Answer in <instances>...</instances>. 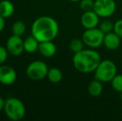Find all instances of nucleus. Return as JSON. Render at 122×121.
Segmentation results:
<instances>
[{
	"label": "nucleus",
	"instance_id": "nucleus-1",
	"mask_svg": "<svg viewBox=\"0 0 122 121\" xmlns=\"http://www.w3.org/2000/svg\"><path fill=\"white\" fill-rule=\"evenodd\" d=\"M31 32L39 42L53 41L58 35L59 25L51 17L42 16L33 22Z\"/></svg>",
	"mask_w": 122,
	"mask_h": 121
},
{
	"label": "nucleus",
	"instance_id": "nucleus-2",
	"mask_svg": "<svg viewBox=\"0 0 122 121\" xmlns=\"http://www.w3.org/2000/svg\"><path fill=\"white\" fill-rule=\"evenodd\" d=\"M101 61V55L94 49H83L74 53L72 63L75 69L81 73H92L96 71Z\"/></svg>",
	"mask_w": 122,
	"mask_h": 121
},
{
	"label": "nucleus",
	"instance_id": "nucleus-3",
	"mask_svg": "<svg viewBox=\"0 0 122 121\" xmlns=\"http://www.w3.org/2000/svg\"><path fill=\"white\" fill-rule=\"evenodd\" d=\"M3 111L10 120L19 121L24 118L26 107L23 102L18 98L9 97L5 100Z\"/></svg>",
	"mask_w": 122,
	"mask_h": 121
},
{
	"label": "nucleus",
	"instance_id": "nucleus-4",
	"mask_svg": "<svg viewBox=\"0 0 122 121\" xmlns=\"http://www.w3.org/2000/svg\"><path fill=\"white\" fill-rule=\"evenodd\" d=\"M95 79L102 83L111 82L117 74V67L114 61L111 60H103L100 62L96 69Z\"/></svg>",
	"mask_w": 122,
	"mask_h": 121
},
{
	"label": "nucleus",
	"instance_id": "nucleus-5",
	"mask_svg": "<svg viewBox=\"0 0 122 121\" xmlns=\"http://www.w3.org/2000/svg\"><path fill=\"white\" fill-rule=\"evenodd\" d=\"M105 33L100 28H90L86 29L82 34L81 39L84 44L90 48H97L103 45Z\"/></svg>",
	"mask_w": 122,
	"mask_h": 121
},
{
	"label": "nucleus",
	"instance_id": "nucleus-6",
	"mask_svg": "<svg viewBox=\"0 0 122 121\" xmlns=\"http://www.w3.org/2000/svg\"><path fill=\"white\" fill-rule=\"evenodd\" d=\"M48 66L42 61H34L27 66L26 74L29 79L32 81H41L47 77Z\"/></svg>",
	"mask_w": 122,
	"mask_h": 121
},
{
	"label": "nucleus",
	"instance_id": "nucleus-7",
	"mask_svg": "<svg viewBox=\"0 0 122 121\" xmlns=\"http://www.w3.org/2000/svg\"><path fill=\"white\" fill-rule=\"evenodd\" d=\"M116 9L115 0H96L93 10L100 18H109L112 16Z\"/></svg>",
	"mask_w": 122,
	"mask_h": 121
},
{
	"label": "nucleus",
	"instance_id": "nucleus-8",
	"mask_svg": "<svg viewBox=\"0 0 122 121\" xmlns=\"http://www.w3.org/2000/svg\"><path fill=\"white\" fill-rule=\"evenodd\" d=\"M6 48L8 54L13 57H18L24 52L23 40L22 37L16 35H12L8 37L6 42Z\"/></svg>",
	"mask_w": 122,
	"mask_h": 121
},
{
	"label": "nucleus",
	"instance_id": "nucleus-9",
	"mask_svg": "<svg viewBox=\"0 0 122 121\" xmlns=\"http://www.w3.org/2000/svg\"><path fill=\"white\" fill-rule=\"evenodd\" d=\"M17 72L12 66L7 65H0V84L4 86H11L17 81Z\"/></svg>",
	"mask_w": 122,
	"mask_h": 121
},
{
	"label": "nucleus",
	"instance_id": "nucleus-10",
	"mask_svg": "<svg viewBox=\"0 0 122 121\" xmlns=\"http://www.w3.org/2000/svg\"><path fill=\"white\" fill-rule=\"evenodd\" d=\"M99 21L100 17L94 10L84 12L81 17V23L82 27L86 29L97 28L99 25Z\"/></svg>",
	"mask_w": 122,
	"mask_h": 121
},
{
	"label": "nucleus",
	"instance_id": "nucleus-11",
	"mask_svg": "<svg viewBox=\"0 0 122 121\" xmlns=\"http://www.w3.org/2000/svg\"><path fill=\"white\" fill-rule=\"evenodd\" d=\"M121 37L115 32H109V33L105 34L103 45L107 50L115 51L119 48L121 45Z\"/></svg>",
	"mask_w": 122,
	"mask_h": 121
},
{
	"label": "nucleus",
	"instance_id": "nucleus-12",
	"mask_svg": "<svg viewBox=\"0 0 122 121\" xmlns=\"http://www.w3.org/2000/svg\"><path fill=\"white\" fill-rule=\"evenodd\" d=\"M38 52L42 57L46 58H50L55 56L56 52V47L52 41L42 42L39 43Z\"/></svg>",
	"mask_w": 122,
	"mask_h": 121
},
{
	"label": "nucleus",
	"instance_id": "nucleus-13",
	"mask_svg": "<svg viewBox=\"0 0 122 121\" xmlns=\"http://www.w3.org/2000/svg\"><path fill=\"white\" fill-rule=\"evenodd\" d=\"M14 13V5L10 0H2L0 2V15L3 18H8Z\"/></svg>",
	"mask_w": 122,
	"mask_h": 121
},
{
	"label": "nucleus",
	"instance_id": "nucleus-14",
	"mask_svg": "<svg viewBox=\"0 0 122 121\" xmlns=\"http://www.w3.org/2000/svg\"><path fill=\"white\" fill-rule=\"evenodd\" d=\"M40 42L37 41L34 36L31 35L23 40V47L24 51L27 53H34L38 51V47Z\"/></svg>",
	"mask_w": 122,
	"mask_h": 121
},
{
	"label": "nucleus",
	"instance_id": "nucleus-15",
	"mask_svg": "<svg viewBox=\"0 0 122 121\" xmlns=\"http://www.w3.org/2000/svg\"><path fill=\"white\" fill-rule=\"evenodd\" d=\"M103 83L101 81L95 79L90 82L88 85V93L93 97H98L101 95L103 91Z\"/></svg>",
	"mask_w": 122,
	"mask_h": 121
},
{
	"label": "nucleus",
	"instance_id": "nucleus-16",
	"mask_svg": "<svg viewBox=\"0 0 122 121\" xmlns=\"http://www.w3.org/2000/svg\"><path fill=\"white\" fill-rule=\"evenodd\" d=\"M47 78L51 83L57 84L62 79V72L60 69L56 67H51L48 69Z\"/></svg>",
	"mask_w": 122,
	"mask_h": 121
},
{
	"label": "nucleus",
	"instance_id": "nucleus-17",
	"mask_svg": "<svg viewBox=\"0 0 122 121\" xmlns=\"http://www.w3.org/2000/svg\"><path fill=\"white\" fill-rule=\"evenodd\" d=\"M26 32V24L23 21H17L12 26V32L13 35L16 36H22Z\"/></svg>",
	"mask_w": 122,
	"mask_h": 121
},
{
	"label": "nucleus",
	"instance_id": "nucleus-18",
	"mask_svg": "<svg viewBox=\"0 0 122 121\" xmlns=\"http://www.w3.org/2000/svg\"><path fill=\"white\" fill-rule=\"evenodd\" d=\"M84 46H85V44H84L82 39L74 38L70 42L69 48L73 53H76V52H81V50H83Z\"/></svg>",
	"mask_w": 122,
	"mask_h": 121
},
{
	"label": "nucleus",
	"instance_id": "nucleus-19",
	"mask_svg": "<svg viewBox=\"0 0 122 121\" xmlns=\"http://www.w3.org/2000/svg\"><path fill=\"white\" fill-rule=\"evenodd\" d=\"M112 88L118 92H122V74H116V76L111 81Z\"/></svg>",
	"mask_w": 122,
	"mask_h": 121
},
{
	"label": "nucleus",
	"instance_id": "nucleus-20",
	"mask_svg": "<svg viewBox=\"0 0 122 121\" xmlns=\"http://www.w3.org/2000/svg\"><path fill=\"white\" fill-rule=\"evenodd\" d=\"M99 28L105 34L109 33V32H113V30H114V23L111 20H104L99 25Z\"/></svg>",
	"mask_w": 122,
	"mask_h": 121
},
{
	"label": "nucleus",
	"instance_id": "nucleus-21",
	"mask_svg": "<svg viewBox=\"0 0 122 121\" xmlns=\"http://www.w3.org/2000/svg\"><path fill=\"white\" fill-rule=\"evenodd\" d=\"M94 3H95V1H93V0H81L80 8L84 12L92 11L94 8Z\"/></svg>",
	"mask_w": 122,
	"mask_h": 121
},
{
	"label": "nucleus",
	"instance_id": "nucleus-22",
	"mask_svg": "<svg viewBox=\"0 0 122 121\" xmlns=\"http://www.w3.org/2000/svg\"><path fill=\"white\" fill-rule=\"evenodd\" d=\"M8 57V52L6 47L0 46V65L3 64Z\"/></svg>",
	"mask_w": 122,
	"mask_h": 121
},
{
	"label": "nucleus",
	"instance_id": "nucleus-23",
	"mask_svg": "<svg viewBox=\"0 0 122 121\" xmlns=\"http://www.w3.org/2000/svg\"><path fill=\"white\" fill-rule=\"evenodd\" d=\"M115 32L121 38H122V19H119L114 23V30Z\"/></svg>",
	"mask_w": 122,
	"mask_h": 121
},
{
	"label": "nucleus",
	"instance_id": "nucleus-24",
	"mask_svg": "<svg viewBox=\"0 0 122 121\" xmlns=\"http://www.w3.org/2000/svg\"><path fill=\"white\" fill-rule=\"evenodd\" d=\"M4 27H5V18H3L0 15V33L4 29Z\"/></svg>",
	"mask_w": 122,
	"mask_h": 121
},
{
	"label": "nucleus",
	"instance_id": "nucleus-25",
	"mask_svg": "<svg viewBox=\"0 0 122 121\" xmlns=\"http://www.w3.org/2000/svg\"><path fill=\"white\" fill-rule=\"evenodd\" d=\"M4 104H5V100H3V98H2V97L0 96V112H1L2 110H3Z\"/></svg>",
	"mask_w": 122,
	"mask_h": 121
},
{
	"label": "nucleus",
	"instance_id": "nucleus-26",
	"mask_svg": "<svg viewBox=\"0 0 122 121\" xmlns=\"http://www.w3.org/2000/svg\"><path fill=\"white\" fill-rule=\"evenodd\" d=\"M69 1H71V2H80L81 0H69Z\"/></svg>",
	"mask_w": 122,
	"mask_h": 121
},
{
	"label": "nucleus",
	"instance_id": "nucleus-27",
	"mask_svg": "<svg viewBox=\"0 0 122 121\" xmlns=\"http://www.w3.org/2000/svg\"><path fill=\"white\" fill-rule=\"evenodd\" d=\"M120 98H121V100L122 101V92H121V95H120Z\"/></svg>",
	"mask_w": 122,
	"mask_h": 121
}]
</instances>
